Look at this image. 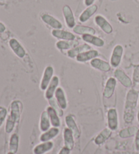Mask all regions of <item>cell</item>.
I'll list each match as a JSON object with an SVG mask.
<instances>
[{
  "mask_svg": "<svg viewBox=\"0 0 139 154\" xmlns=\"http://www.w3.org/2000/svg\"><path fill=\"white\" fill-rule=\"evenodd\" d=\"M82 38L83 41H85V42L92 44V45L96 47H99V48H101V47L105 45V41L102 40V38L94 36L93 35H82Z\"/></svg>",
  "mask_w": 139,
  "mask_h": 154,
  "instance_id": "18",
  "label": "cell"
},
{
  "mask_svg": "<svg viewBox=\"0 0 139 154\" xmlns=\"http://www.w3.org/2000/svg\"><path fill=\"white\" fill-rule=\"evenodd\" d=\"M54 68L51 66H48L44 70V72L40 83V89L41 91L47 89L51 80L53 78Z\"/></svg>",
  "mask_w": 139,
  "mask_h": 154,
  "instance_id": "3",
  "label": "cell"
},
{
  "mask_svg": "<svg viewBox=\"0 0 139 154\" xmlns=\"http://www.w3.org/2000/svg\"><path fill=\"white\" fill-rule=\"evenodd\" d=\"M63 137L65 147L71 150L74 147V136L72 131L69 128H65L63 132Z\"/></svg>",
  "mask_w": 139,
  "mask_h": 154,
  "instance_id": "20",
  "label": "cell"
},
{
  "mask_svg": "<svg viewBox=\"0 0 139 154\" xmlns=\"http://www.w3.org/2000/svg\"><path fill=\"white\" fill-rule=\"evenodd\" d=\"M124 48L121 45H117L114 48L111 56L110 63L113 68H117L120 64L122 55H123Z\"/></svg>",
  "mask_w": 139,
  "mask_h": 154,
  "instance_id": "2",
  "label": "cell"
},
{
  "mask_svg": "<svg viewBox=\"0 0 139 154\" xmlns=\"http://www.w3.org/2000/svg\"><path fill=\"white\" fill-rule=\"evenodd\" d=\"M77 42L74 41H58L56 43V47L60 50H67L77 47Z\"/></svg>",
  "mask_w": 139,
  "mask_h": 154,
  "instance_id": "25",
  "label": "cell"
},
{
  "mask_svg": "<svg viewBox=\"0 0 139 154\" xmlns=\"http://www.w3.org/2000/svg\"><path fill=\"white\" fill-rule=\"evenodd\" d=\"M70 152H71L70 149H68V148H66V147H64L63 148L61 149L58 154H70Z\"/></svg>",
  "mask_w": 139,
  "mask_h": 154,
  "instance_id": "35",
  "label": "cell"
},
{
  "mask_svg": "<svg viewBox=\"0 0 139 154\" xmlns=\"http://www.w3.org/2000/svg\"><path fill=\"white\" fill-rule=\"evenodd\" d=\"M41 20L44 23L48 24V26L52 27L54 29H61L63 28V24L59 20L55 18L54 16L48 14H44L41 16Z\"/></svg>",
  "mask_w": 139,
  "mask_h": 154,
  "instance_id": "9",
  "label": "cell"
},
{
  "mask_svg": "<svg viewBox=\"0 0 139 154\" xmlns=\"http://www.w3.org/2000/svg\"><path fill=\"white\" fill-rule=\"evenodd\" d=\"M99 56V51L94 49H90V50L86 51L79 54L76 57V60L79 62H85L92 60Z\"/></svg>",
  "mask_w": 139,
  "mask_h": 154,
  "instance_id": "14",
  "label": "cell"
},
{
  "mask_svg": "<svg viewBox=\"0 0 139 154\" xmlns=\"http://www.w3.org/2000/svg\"><path fill=\"white\" fill-rule=\"evenodd\" d=\"M97 10H98V7H97V5L95 4L92 5L90 6H88L86 10H83V12L80 14L79 17V20L83 23H86V22H87L89 19L96 13Z\"/></svg>",
  "mask_w": 139,
  "mask_h": 154,
  "instance_id": "15",
  "label": "cell"
},
{
  "mask_svg": "<svg viewBox=\"0 0 139 154\" xmlns=\"http://www.w3.org/2000/svg\"><path fill=\"white\" fill-rule=\"evenodd\" d=\"M63 14L66 26L68 28L73 29L76 26V18L74 17L73 11L69 5H65L63 8Z\"/></svg>",
  "mask_w": 139,
  "mask_h": 154,
  "instance_id": "4",
  "label": "cell"
},
{
  "mask_svg": "<svg viewBox=\"0 0 139 154\" xmlns=\"http://www.w3.org/2000/svg\"><path fill=\"white\" fill-rule=\"evenodd\" d=\"M95 0H84V4L86 6H90V5H93L94 2Z\"/></svg>",
  "mask_w": 139,
  "mask_h": 154,
  "instance_id": "36",
  "label": "cell"
},
{
  "mask_svg": "<svg viewBox=\"0 0 139 154\" xmlns=\"http://www.w3.org/2000/svg\"><path fill=\"white\" fill-rule=\"evenodd\" d=\"M108 127L111 131H116L118 127V112L115 109L111 108L107 113Z\"/></svg>",
  "mask_w": 139,
  "mask_h": 154,
  "instance_id": "7",
  "label": "cell"
},
{
  "mask_svg": "<svg viewBox=\"0 0 139 154\" xmlns=\"http://www.w3.org/2000/svg\"><path fill=\"white\" fill-rule=\"evenodd\" d=\"M90 65L92 67L102 72H109L111 70V66L109 63L97 57L91 60Z\"/></svg>",
  "mask_w": 139,
  "mask_h": 154,
  "instance_id": "12",
  "label": "cell"
},
{
  "mask_svg": "<svg viewBox=\"0 0 139 154\" xmlns=\"http://www.w3.org/2000/svg\"><path fill=\"white\" fill-rule=\"evenodd\" d=\"M7 115V110L5 108H2L0 110V126L2 125L3 122H4L5 117Z\"/></svg>",
  "mask_w": 139,
  "mask_h": 154,
  "instance_id": "33",
  "label": "cell"
},
{
  "mask_svg": "<svg viewBox=\"0 0 139 154\" xmlns=\"http://www.w3.org/2000/svg\"><path fill=\"white\" fill-rule=\"evenodd\" d=\"M138 130V128L137 126H130V127L124 128L119 133V136L121 138H128V137L136 135Z\"/></svg>",
  "mask_w": 139,
  "mask_h": 154,
  "instance_id": "29",
  "label": "cell"
},
{
  "mask_svg": "<svg viewBox=\"0 0 139 154\" xmlns=\"http://www.w3.org/2000/svg\"><path fill=\"white\" fill-rule=\"evenodd\" d=\"M1 1H3V0H1Z\"/></svg>",
  "mask_w": 139,
  "mask_h": 154,
  "instance_id": "41",
  "label": "cell"
},
{
  "mask_svg": "<svg viewBox=\"0 0 139 154\" xmlns=\"http://www.w3.org/2000/svg\"><path fill=\"white\" fill-rule=\"evenodd\" d=\"M15 121L9 116L7 120L6 125H5V132H6L7 133H10L11 132L13 131L14 127H15Z\"/></svg>",
  "mask_w": 139,
  "mask_h": 154,
  "instance_id": "31",
  "label": "cell"
},
{
  "mask_svg": "<svg viewBox=\"0 0 139 154\" xmlns=\"http://www.w3.org/2000/svg\"><path fill=\"white\" fill-rule=\"evenodd\" d=\"M8 154H15V153H12V152H10V153H8Z\"/></svg>",
  "mask_w": 139,
  "mask_h": 154,
  "instance_id": "39",
  "label": "cell"
},
{
  "mask_svg": "<svg viewBox=\"0 0 139 154\" xmlns=\"http://www.w3.org/2000/svg\"><path fill=\"white\" fill-rule=\"evenodd\" d=\"M90 49L91 47L90 45H87V44H83L82 45L77 46L73 49H69L67 52V55L69 57H71V58H74V57H76L78 56L79 54L86 51L90 50Z\"/></svg>",
  "mask_w": 139,
  "mask_h": 154,
  "instance_id": "22",
  "label": "cell"
},
{
  "mask_svg": "<svg viewBox=\"0 0 139 154\" xmlns=\"http://www.w3.org/2000/svg\"><path fill=\"white\" fill-rule=\"evenodd\" d=\"M95 24L101 29L105 33L111 34L113 32V27L106 18L101 15H97L94 18Z\"/></svg>",
  "mask_w": 139,
  "mask_h": 154,
  "instance_id": "5",
  "label": "cell"
},
{
  "mask_svg": "<svg viewBox=\"0 0 139 154\" xmlns=\"http://www.w3.org/2000/svg\"><path fill=\"white\" fill-rule=\"evenodd\" d=\"M65 122L66 126H68V128L70 129L72 131V133H73L74 138L79 139L81 133H80V131L78 127H77L73 117L72 116H66L65 117Z\"/></svg>",
  "mask_w": 139,
  "mask_h": 154,
  "instance_id": "16",
  "label": "cell"
},
{
  "mask_svg": "<svg viewBox=\"0 0 139 154\" xmlns=\"http://www.w3.org/2000/svg\"><path fill=\"white\" fill-rule=\"evenodd\" d=\"M73 31L77 35H95L96 31L93 28L87 26H83V25H77L73 29Z\"/></svg>",
  "mask_w": 139,
  "mask_h": 154,
  "instance_id": "26",
  "label": "cell"
},
{
  "mask_svg": "<svg viewBox=\"0 0 139 154\" xmlns=\"http://www.w3.org/2000/svg\"><path fill=\"white\" fill-rule=\"evenodd\" d=\"M59 84V79L57 76H53V78L51 80L50 82L48 85V88L46 90L45 97L48 100H50L53 98L54 94L55 93L56 90L57 89L58 85Z\"/></svg>",
  "mask_w": 139,
  "mask_h": 154,
  "instance_id": "11",
  "label": "cell"
},
{
  "mask_svg": "<svg viewBox=\"0 0 139 154\" xmlns=\"http://www.w3.org/2000/svg\"><path fill=\"white\" fill-rule=\"evenodd\" d=\"M56 100L57 101L58 106L60 107V109H65L67 107V103H66V99L65 97V92H64L62 88L58 87L54 93Z\"/></svg>",
  "mask_w": 139,
  "mask_h": 154,
  "instance_id": "17",
  "label": "cell"
},
{
  "mask_svg": "<svg viewBox=\"0 0 139 154\" xmlns=\"http://www.w3.org/2000/svg\"><path fill=\"white\" fill-rule=\"evenodd\" d=\"M21 103L19 101H14L11 104V112L10 116L17 123L20 120L21 117V109L20 105Z\"/></svg>",
  "mask_w": 139,
  "mask_h": 154,
  "instance_id": "21",
  "label": "cell"
},
{
  "mask_svg": "<svg viewBox=\"0 0 139 154\" xmlns=\"http://www.w3.org/2000/svg\"><path fill=\"white\" fill-rule=\"evenodd\" d=\"M59 129L56 127L50 128L49 130L46 131L45 133H43L40 136V141L41 142L49 141L50 139L54 138L55 137H57L58 135V134L59 133Z\"/></svg>",
  "mask_w": 139,
  "mask_h": 154,
  "instance_id": "24",
  "label": "cell"
},
{
  "mask_svg": "<svg viewBox=\"0 0 139 154\" xmlns=\"http://www.w3.org/2000/svg\"><path fill=\"white\" fill-rule=\"evenodd\" d=\"M9 45L16 56L20 58H23L26 55V51L24 50L21 44L15 38H11L9 41Z\"/></svg>",
  "mask_w": 139,
  "mask_h": 154,
  "instance_id": "8",
  "label": "cell"
},
{
  "mask_svg": "<svg viewBox=\"0 0 139 154\" xmlns=\"http://www.w3.org/2000/svg\"><path fill=\"white\" fill-rule=\"evenodd\" d=\"M54 146L53 143L51 141L44 142L43 143L37 145L35 146L33 149V153L34 154H44L46 152L50 151Z\"/></svg>",
  "mask_w": 139,
  "mask_h": 154,
  "instance_id": "23",
  "label": "cell"
},
{
  "mask_svg": "<svg viewBox=\"0 0 139 154\" xmlns=\"http://www.w3.org/2000/svg\"><path fill=\"white\" fill-rule=\"evenodd\" d=\"M135 145H136V149L137 151H139V128L137 132L135 137Z\"/></svg>",
  "mask_w": 139,
  "mask_h": 154,
  "instance_id": "34",
  "label": "cell"
},
{
  "mask_svg": "<svg viewBox=\"0 0 139 154\" xmlns=\"http://www.w3.org/2000/svg\"><path fill=\"white\" fill-rule=\"evenodd\" d=\"M138 102H139V97H138Z\"/></svg>",
  "mask_w": 139,
  "mask_h": 154,
  "instance_id": "40",
  "label": "cell"
},
{
  "mask_svg": "<svg viewBox=\"0 0 139 154\" xmlns=\"http://www.w3.org/2000/svg\"><path fill=\"white\" fill-rule=\"evenodd\" d=\"M116 84L117 81L115 78L110 77V78L108 79V81L106 82V85H105L103 91L104 97L108 99L112 97L114 91H115Z\"/></svg>",
  "mask_w": 139,
  "mask_h": 154,
  "instance_id": "13",
  "label": "cell"
},
{
  "mask_svg": "<svg viewBox=\"0 0 139 154\" xmlns=\"http://www.w3.org/2000/svg\"><path fill=\"white\" fill-rule=\"evenodd\" d=\"M111 134V130L109 128H105L103 131H102L96 138L94 140V142L96 145H101L102 143L109 138Z\"/></svg>",
  "mask_w": 139,
  "mask_h": 154,
  "instance_id": "28",
  "label": "cell"
},
{
  "mask_svg": "<svg viewBox=\"0 0 139 154\" xmlns=\"http://www.w3.org/2000/svg\"><path fill=\"white\" fill-rule=\"evenodd\" d=\"M18 148V137L16 134H13L10 141V152L16 153Z\"/></svg>",
  "mask_w": 139,
  "mask_h": 154,
  "instance_id": "30",
  "label": "cell"
},
{
  "mask_svg": "<svg viewBox=\"0 0 139 154\" xmlns=\"http://www.w3.org/2000/svg\"><path fill=\"white\" fill-rule=\"evenodd\" d=\"M133 81L136 83H139V65L134 68L133 73Z\"/></svg>",
  "mask_w": 139,
  "mask_h": 154,
  "instance_id": "32",
  "label": "cell"
},
{
  "mask_svg": "<svg viewBox=\"0 0 139 154\" xmlns=\"http://www.w3.org/2000/svg\"><path fill=\"white\" fill-rule=\"evenodd\" d=\"M137 119L139 122V112H138V114H137Z\"/></svg>",
  "mask_w": 139,
  "mask_h": 154,
  "instance_id": "38",
  "label": "cell"
},
{
  "mask_svg": "<svg viewBox=\"0 0 139 154\" xmlns=\"http://www.w3.org/2000/svg\"><path fill=\"white\" fill-rule=\"evenodd\" d=\"M50 126V120L47 111H45L42 112V114L41 115L40 125V130L42 132H46L49 130Z\"/></svg>",
  "mask_w": 139,
  "mask_h": 154,
  "instance_id": "27",
  "label": "cell"
},
{
  "mask_svg": "<svg viewBox=\"0 0 139 154\" xmlns=\"http://www.w3.org/2000/svg\"><path fill=\"white\" fill-rule=\"evenodd\" d=\"M138 97V92L134 89L130 90L127 93L124 113V120L126 124L131 123L134 120Z\"/></svg>",
  "mask_w": 139,
  "mask_h": 154,
  "instance_id": "1",
  "label": "cell"
},
{
  "mask_svg": "<svg viewBox=\"0 0 139 154\" xmlns=\"http://www.w3.org/2000/svg\"><path fill=\"white\" fill-rule=\"evenodd\" d=\"M5 29H6V28H5V26L4 24L0 23V32H4L5 31Z\"/></svg>",
  "mask_w": 139,
  "mask_h": 154,
  "instance_id": "37",
  "label": "cell"
},
{
  "mask_svg": "<svg viewBox=\"0 0 139 154\" xmlns=\"http://www.w3.org/2000/svg\"><path fill=\"white\" fill-rule=\"evenodd\" d=\"M46 111L48 114L52 125L56 128L59 127L60 126V120L58 117V114L57 112L56 111V109L54 108H52V106H49L47 108Z\"/></svg>",
  "mask_w": 139,
  "mask_h": 154,
  "instance_id": "19",
  "label": "cell"
},
{
  "mask_svg": "<svg viewBox=\"0 0 139 154\" xmlns=\"http://www.w3.org/2000/svg\"><path fill=\"white\" fill-rule=\"evenodd\" d=\"M114 75L118 81L123 85L124 87L129 88L132 86V82L130 77L121 69H117L114 72Z\"/></svg>",
  "mask_w": 139,
  "mask_h": 154,
  "instance_id": "10",
  "label": "cell"
},
{
  "mask_svg": "<svg viewBox=\"0 0 139 154\" xmlns=\"http://www.w3.org/2000/svg\"><path fill=\"white\" fill-rule=\"evenodd\" d=\"M52 35L58 39L63 41H74L76 38V35L72 32L61 29H53L52 31Z\"/></svg>",
  "mask_w": 139,
  "mask_h": 154,
  "instance_id": "6",
  "label": "cell"
}]
</instances>
